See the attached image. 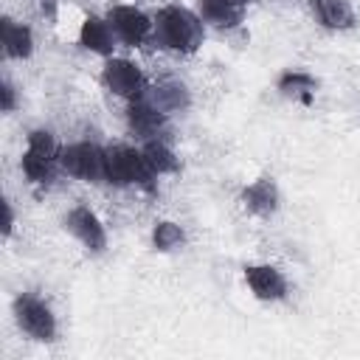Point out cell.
Returning <instances> with one entry per match:
<instances>
[{
	"instance_id": "obj_2",
	"label": "cell",
	"mask_w": 360,
	"mask_h": 360,
	"mask_svg": "<svg viewBox=\"0 0 360 360\" xmlns=\"http://www.w3.org/2000/svg\"><path fill=\"white\" fill-rule=\"evenodd\" d=\"M104 172L107 183L112 186H138L152 191L155 188V174L143 160V152L127 143H115L104 149Z\"/></svg>"
},
{
	"instance_id": "obj_23",
	"label": "cell",
	"mask_w": 360,
	"mask_h": 360,
	"mask_svg": "<svg viewBox=\"0 0 360 360\" xmlns=\"http://www.w3.org/2000/svg\"><path fill=\"white\" fill-rule=\"evenodd\" d=\"M225 3H231V6H236V8H245L250 0H225Z\"/></svg>"
},
{
	"instance_id": "obj_18",
	"label": "cell",
	"mask_w": 360,
	"mask_h": 360,
	"mask_svg": "<svg viewBox=\"0 0 360 360\" xmlns=\"http://www.w3.org/2000/svg\"><path fill=\"white\" fill-rule=\"evenodd\" d=\"M315 87H318V82H315L309 73H304V70H287V73H281V79H278V90H281L287 98H295V101H304V104L312 101Z\"/></svg>"
},
{
	"instance_id": "obj_9",
	"label": "cell",
	"mask_w": 360,
	"mask_h": 360,
	"mask_svg": "<svg viewBox=\"0 0 360 360\" xmlns=\"http://www.w3.org/2000/svg\"><path fill=\"white\" fill-rule=\"evenodd\" d=\"M315 20L329 31H349L357 22L352 0H309Z\"/></svg>"
},
{
	"instance_id": "obj_3",
	"label": "cell",
	"mask_w": 360,
	"mask_h": 360,
	"mask_svg": "<svg viewBox=\"0 0 360 360\" xmlns=\"http://www.w3.org/2000/svg\"><path fill=\"white\" fill-rule=\"evenodd\" d=\"M14 321L28 338H34L39 343H48V340L56 338V315H53V309L42 298H37L31 292H22V295L14 298Z\"/></svg>"
},
{
	"instance_id": "obj_1",
	"label": "cell",
	"mask_w": 360,
	"mask_h": 360,
	"mask_svg": "<svg viewBox=\"0 0 360 360\" xmlns=\"http://www.w3.org/2000/svg\"><path fill=\"white\" fill-rule=\"evenodd\" d=\"M155 39L160 48L174 53H194L202 45L205 22L197 11H188L183 6H163L155 17Z\"/></svg>"
},
{
	"instance_id": "obj_14",
	"label": "cell",
	"mask_w": 360,
	"mask_h": 360,
	"mask_svg": "<svg viewBox=\"0 0 360 360\" xmlns=\"http://www.w3.org/2000/svg\"><path fill=\"white\" fill-rule=\"evenodd\" d=\"M0 34H3V51L8 59H28L34 53V34L25 22L14 17H3Z\"/></svg>"
},
{
	"instance_id": "obj_11",
	"label": "cell",
	"mask_w": 360,
	"mask_h": 360,
	"mask_svg": "<svg viewBox=\"0 0 360 360\" xmlns=\"http://www.w3.org/2000/svg\"><path fill=\"white\" fill-rule=\"evenodd\" d=\"M242 205H245V211H250L256 217H270L278 208V188H276L273 177H259V180L248 183L242 188Z\"/></svg>"
},
{
	"instance_id": "obj_21",
	"label": "cell",
	"mask_w": 360,
	"mask_h": 360,
	"mask_svg": "<svg viewBox=\"0 0 360 360\" xmlns=\"http://www.w3.org/2000/svg\"><path fill=\"white\" fill-rule=\"evenodd\" d=\"M3 211H6V222H3V233L8 236L11 228H14V211H11V202H3Z\"/></svg>"
},
{
	"instance_id": "obj_5",
	"label": "cell",
	"mask_w": 360,
	"mask_h": 360,
	"mask_svg": "<svg viewBox=\"0 0 360 360\" xmlns=\"http://www.w3.org/2000/svg\"><path fill=\"white\" fill-rule=\"evenodd\" d=\"M101 82L104 87L118 96V98H141L146 93V76L143 70L132 62V59H124V56H107L104 62V70H101Z\"/></svg>"
},
{
	"instance_id": "obj_8",
	"label": "cell",
	"mask_w": 360,
	"mask_h": 360,
	"mask_svg": "<svg viewBox=\"0 0 360 360\" xmlns=\"http://www.w3.org/2000/svg\"><path fill=\"white\" fill-rule=\"evenodd\" d=\"M245 284L259 301H281L287 298V278L273 264H248L245 267Z\"/></svg>"
},
{
	"instance_id": "obj_13",
	"label": "cell",
	"mask_w": 360,
	"mask_h": 360,
	"mask_svg": "<svg viewBox=\"0 0 360 360\" xmlns=\"http://www.w3.org/2000/svg\"><path fill=\"white\" fill-rule=\"evenodd\" d=\"M160 112H180V110H186L188 107V90H186V84L183 82H177V79H160L158 84H152V87H146V93H143Z\"/></svg>"
},
{
	"instance_id": "obj_22",
	"label": "cell",
	"mask_w": 360,
	"mask_h": 360,
	"mask_svg": "<svg viewBox=\"0 0 360 360\" xmlns=\"http://www.w3.org/2000/svg\"><path fill=\"white\" fill-rule=\"evenodd\" d=\"M56 3H59V0H39V6H42V11H45L48 17H53V11H56Z\"/></svg>"
},
{
	"instance_id": "obj_15",
	"label": "cell",
	"mask_w": 360,
	"mask_h": 360,
	"mask_svg": "<svg viewBox=\"0 0 360 360\" xmlns=\"http://www.w3.org/2000/svg\"><path fill=\"white\" fill-rule=\"evenodd\" d=\"M197 14L205 25L211 28H219V31H228V28H236L242 22V8L225 3V0H197Z\"/></svg>"
},
{
	"instance_id": "obj_10",
	"label": "cell",
	"mask_w": 360,
	"mask_h": 360,
	"mask_svg": "<svg viewBox=\"0 0 360 360\" xmlns=\"http://www.w3.org/2000/svg\"><path fill=\"white\" fill-rule=\"evenodd\" d=\"M127 124L141 138H152L166 124V112H160L146 96H141V98H132L129 101V107H127Z\"/></svg>"
},
{
	"instance_id": "obj_19",
	"label": "cell",
	"mask_w": 360,
	"mask_h": 360,
	"mask_svg": "<svg viewBox=\"0 0 360 360\" xmlns=\"http://www.w3.org/2000/svg\"><path fill=\"white\" fill-rule=\"evenodd\" d=\"M183 242H186V233H183V228L177 222H172V219L155 222V228H152V245H155V250L169 253V250L180 248Z\"/></svg>"
},
{
	"instance_id": "obj_17",
	"label": "cell",
	"mask_w": 360,
	"mask_h": 360,
	"mask_svg": "<svg viewBox=\"0 0 360 360\" xmlns=\"http://www.w3.org/2000/svg\"><path fill=\"white\" fill-rule=\"evenodd\" d=\"M141 152H143V160H146V166L152 169L155 177H158V174H172V172L180 169V158H177L163 141H158V138H149V141L141 146Z\"/></svg>"
},
{
	"instance_id": "obj_6",
	"label": "cell",
	"mask_w": 360,
	"mask_h": 360,
	"mask_svg": "<svg viewBox=\"0 0 360 360\" xmlns=\"http://www.w3.org/2000/svg\"><path fill=\"white\" fill-rule=\"evenodd\" d=\"M107 22L115 34V39H121L129 48L143 45L152 34H155V20L146 17L141 8L135 6H112L107 11Z\"/></svg>"
},
{
	"instance_id": "obj_7",
	"label": "cell",
	"mask_w": 360,
	"mask_h": 360,
	"mask_svg": "<svg viewBox=\"0 0 360 360\" xmlns=\"http://www.w3.org/2000/svg\"><path fill=\"white\" fill-rule=\"evenodd\" d=\"M65 228L84 245V250L90 253H101L107 248V231L104 222L98 219V214L87 205H76L65 214Z\"/></svg>"
},
{
	"instance_id": "obj_4",
	"label": "cell",
	"mask_w": 360,
	"mask_h": 360,
	"mask_svg": "<svg viewBox=\"0 0 360 360\" xmlns=\"http://www.w3.org/2000/svg\"><path fill=\"white\" fill-rule=\"evenodd\" d=\"M59 166L70 177L84 180V183H101V180H107V172H104V149L98 143H90V141H79V143L62 146Z\"/></svg>"
},
{
	"instance_id": "obj_12",
	"label": "cell",
	"mask_w": 360,
	"mask_h": 360,
	"mask_svg": "<svg viewBox=\"0 0 360 360\" xmlns=\"http://www.w3.org/2000/svg\"><path fill=\"white\" fill-rule=\"evenodd\" d=\"M79 45L87 48L90 53H98V56H112V48H115V34L107 22V17H87L79 28Z\"/></svg>"
},
{
	"instance_id": "obj_20",
	"label": "cell",
	"mask_w": 360,
	"mask_h": 360,
	"mask_svg": "<svg viewBox=\"0 0 360 360\" xmlns=\"http://www.w3.org/2000/svg\"><path fill=\"white\" fill-rule=\"evenodd\" d=\"M3 112H11L14 110V104H17V98H14V84L8 82V79H3Z\"/></svg>"
},
{
	"instance_id": "obj_16",
	"label": "cell",
	"mask_w": 360,
	"mask_h": 360,
	"mask_svg": "<svg viewBox=\"0 0 360 360\" xmlns=\"http://www.w3.org/2000/svg\"><path fill=\"white\" fill-rule=\"evenodd\" d=\"M56 166H59L56 158L39 155L34 149H25L22 152V160H20V169L25 174V180L34 183V186H48L53 180V174H56Z\"/></svg>"
}]
</instances>
